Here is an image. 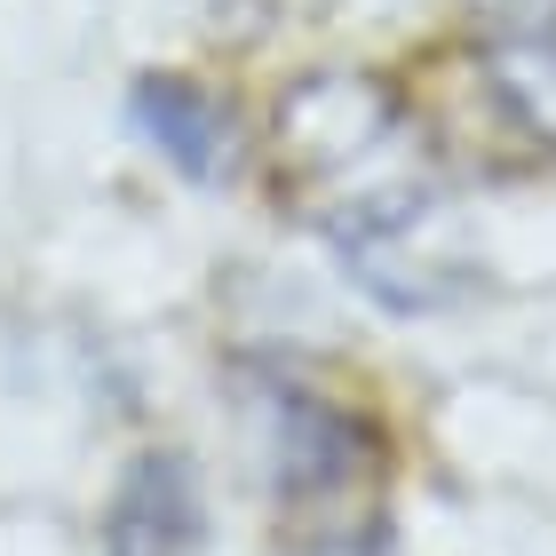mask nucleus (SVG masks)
I'll return each instance as SVG.
<instances>
[{
  "instance_id": "obj_3",
  "label": "nucleus",
  "mask_w": 556,
  "mask_h": 556,
  "mask_svg": "<svg viewBox=\"0 0 556 556\" xmlns=\"http://www.w3.org/2000/svg\"><path fill=\"white\" fill-rule=\"evenodd\" d=\"M128 119L175 175H191V184H231L239 175L247 136H239L231 104H223L207 80H191V72H143L128 88Z\"/></svg>"
},
{
  "instance_id": "obj_1",
  "label": "nucleus",
  "mask_w": 556,
  "mask_h": 556,
  "mask_svg": "<svg viewBox=\"0 0 556 556\" xmlns=\"http://www.w3.org/2000/svg\"><path fill=\"white\" fill-rule=\"evenodd\" d=\"M397 143V88L382 72H302L270 112V175L287 191H334Z\"/></svg>"
},
{
  "instance_id": "obj_4",
  "label": "nucleus",
  "mask_w": 556,
  "mask_h": 556,
  "mask_svg": "<svg viewBox=\"0 0 556 556\" xmlns=\"http://www.w3.org/2000/svg\"><path fill=\"white\" fill-rule=\"evenodd\" d=\"M477 24L501 112L556 151V0H477Z\"/></svg>"
},
{
  "instance_id": "obj_2",
  "label": "nucleus",
  "mask_w": 556,
  "mask_h": 556,
  "mask_svg": "<svg viewBox=\"0 0 556 556\" xmlns=\"http://www.w3.org/2000/svg\"><path fill=\"white\" fill-rule=\"evenodd\" d=\"M263 469L278 501H334L374 469V438L326 390H263Z\"/></svg>"
},
{
  "instance_id": "obj_5",
  "label": "nucleus",
  "mask_w": 556,
  "mask_h": 556,
  "mask_svg": "<svg viewBox=\"0 0 556 556\" xmlns=\"http://www.w3.org/2000/svg\"><path fill=\"white\" fill-rule=\"evenodd\" d=\"M207 541V509H199V469L184 453L151 445L128 462L119 477V501H112V556H199Z\"/></svg>"
}]
</instances>
